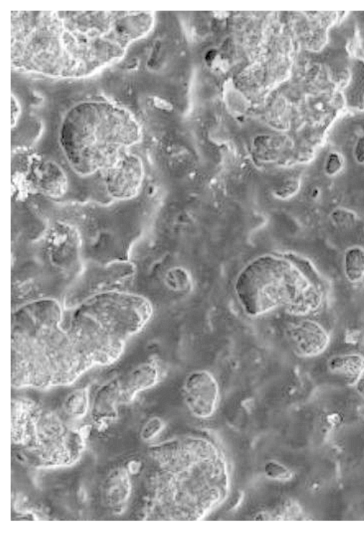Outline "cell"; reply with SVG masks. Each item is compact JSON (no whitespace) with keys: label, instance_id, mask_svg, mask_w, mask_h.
<instances>
[{"label":"cell","instance_id":"cell-1","mask_svg":"<svg viewBox=\"0 0 364 534\" xmlns=\"http://www.w3.org/2000/svg\"><path fill=\"white\" fill-rule=\"evenodd\" d=\"M236 299L249 317H258L284 309L295 316L313 314L322 307L321 289L292 262L265 255L248 263L234 285Z\"/></svg>","mask_w":364,"mask_h":534},{"label":"cell","instance_id":"cell-2","mask_svg":"<svg viewBox=\"0 0 364 534\" xmlns=\"http://www.w3.org/2000/svg\"><path fill=\"white\" fill-rule=\"evenodd\" d=\"M107 195L117 201H129L138 195L144 178V168L135 154L122 152L102 171Z\"/></svg>","mask_w":364,"mask_h":534},{"label":"cell","instance_id":"cell-3","mask_svg":"<svg viewBox=\"0 0 364 534\" xmlns=\"http://www.w3.org/2000/svg\"><path fill=\"white\" fill-rule=\"evenodd\" d=\"M181 393L187 408L198 418L212 416L220 398L218 383L206 370H196L188 374L183 380Z\"/></svg>","mask_w":364,"mask_h":534},{"label":"cell","instance_id":"cell-4","mask_svg":"<svg viewBox=\"0 0 364 534\" xmlns=\"http://www.w3.org/2000/svg\"><path fill=\"white\" fill-rule=\"evenodd\" d=\"M285 336L294 354L304 358L321 355L331 341L328 332L320 323L306 318L289 323Z\"/></svg>","mask_w":364,"mask_h":534},{"label":"cell","instance_id":"cell-5","mask_svg":"<svg viewBox=\"0 0 364 534\" xmlns=\"http://www.w3.org/2000/svg\"><path fill=\"white\" fill-rule=\"evenodd\" d=\"M46 245L50 261L58 267L68 268L78 259L82 246L81 235L73 224L57 220L47 232Z\"/></svg>","mask_w":364,"mask_h":534},{"label":"cell","instance_id":"cell-6","mask_svg":"<svg viewBox=\"0 0 364 534\" xmlns=\"http://www.w3.org/2000/svg\"><path fill=\"white\" fill-rule=\"evenodd\" d=\"M26 172V178L31 188L45 197L58 199L68 190L66 173L51 160L34 157L28 163Z\"/></svg>","mask_w":364,"mask_h":534},{"label":"cell","instance_id":"cell-7","mask_svg":"<svg viewBox=\"0 0 364 534\" xmlns=\"http://www.w3.org/2000/svg\"><path fill=\"white\" fill-rule=\"evenodd\" d=\"M327 366L331 373L356 383L364 372V355L356 353L336 355L328 360Z\"/></svg>","mask_w":364,"mask_h":534},{"label":"cell","instance_id":"cell-8","mask_svg":"<svg viewBox=\"0 0 364 534\" xmlns=\"http://www.w3.org/2000/svg\"><path fill=\"white\" fill-rule=\"evenodd\" d=\"M159 378V370L154 362H146L134 369L126 382L124 393L132 397L138 391L154 386Z\"/></svg>","mask_w":364,"mask_h":534},{"label":"cell","instance_id":"cell-9","mask_svg":"<svg viewBox=\"0 0 364 534\" xmlns=\"http://www.w3.org/2000/svg\"><path fill=\"white\" fill-rule=\"evenodd\" d=\"M343 272L347 280L353 284L364 279V248L352 246L347 248L343 256Z\"/></svg>","mask_w":364,"mask_h":534},{"label":"cell","instance_id":"cell-10","mask_svg":"<svg viewBox=\"0 0 364 534\" xmlns=\"http://www.w3.org/2000/svg\"><path fill=\"white\" fill-rule=\"evenodd\" d=\"M124 471L114 473L105 484V496L109 503L117 504L127 499L129 491V483Z\"/></svg>","mask_w":364,"mask_h":534},{"label":"cell","instance_id":"cell-11","mask_svg":"<svg viewBox=\"0 0 364 534\" xmlns=\"http://www.w3.org/2000/svg\"><path fill=\"white\" fill-rule=\"evenodd\" d=\"M63 407L68 415L74 418L83 417L88 407V395L85 389H77L66 397Z\"/></svg>","mask_w":364,"mask_h":534},{"label":"cell","instance_id":"cell-12","mask_svg":"<svg viewBox=\"0 0 364 534\" xmlns=\"http://www.w3.org/2000/svg\"><path fill=\"white\" fill-rule=\"evenodd\" d=\"M330 218L333 224L341 229L352 228L357 222L355 213L345 208H335L332 210Z\"/></svg>","mask_w":364,"mask_h":534},{"label":"cell","instance_id":"cell-13","mask_svg":"<svg viewBox=\"0 0 364 534\" xmlns=\"http://www.w3.org/2000/svg\"><path fill=\"white\" fill-rule=\"evenodd\" d=\"M264 473L267 477L274 481H287L291 476L290 471L284 465L274 460L265 463Z\"/></svg>","mask_w":364,"mask_h":534},{"label":"cell","instance_id":"cell-14","mask_svg":"<svg viewBox=\"0 0 364 534\" xmlns=\"http://www.w3.org/2000/svg\"><path fill=\"white\" fill-rule=\"evenodd\" d=\"M344 166V159L341 154L332 151L328 154L324 164L325 173L333 177L341 173Z\"/></svg>","mask_w":364,"mask_h":534},{"label":"cell","instance_id":"cell-15","mask_svg":"<svg viewBox=\"0 0 364 534\" xmlns=\"http://www.w3.org/2000/svg\"><path fill=\"white\" fill-rule=\"evenodd\" d=\"M163 428V421L157 417H152L142 427L141 438L146 441L151 440L162 431Z\"/></svg>","mask_w":364,"mask_h":534},{"label":"cell","instance_id":"cell-16","mask_svg":"<svg viewBox=\"0 0 364 534\" xmlns=\"http://www.w3.org/2000/svg\"><path fill=\"white\" fill-rule=\"evenodd\" d=\"M353 155L357 163L364 164V137H360L355 145Z\"/></svg>","mask_w":364,"mask_h":534},{"label":"cell","instance_id":"cell-17","mask_svg":"<svg viewBox=\"0 0 364 534\" xmlns=\"http://www.w3.org/2000/svg\"><path fill=\"white\" fill-rule=\"evenodd\" d=\"M355 383L358 391L364 397V372Z\"/></svg>","mask_w":364,"mask_h":534}]
</instances>
